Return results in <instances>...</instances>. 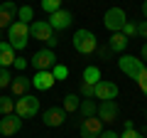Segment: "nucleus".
<instances>
[{"mask_svg": "<svg viewBox=\"0 0 147 138\" xmlns=\"http://www.w3.org/2000/svg\"><path fill=\"white\" fill-rule=\"evenodd\" d=\"M125 22H127V15H125L123 8H110V10H105V15H103V25L108 27L110 32H120Z\"/></svg>", "mask_w": 147, "mask_h": 138, "instance_id": "5", "label": "nucleus"}, {"mask_svg": "<svg viewBox=\"0 0 147 138\" xmlns=\"http://www.w3.org/2000/svg\"><path fill=\"white\" fill-rule=\"evenodd\" d=\"M71 42H74V49H76L79 54H93L96 47H98L96 35L91 30H84V27L74 32V40H71Z\"/></svg>", "mask_w": 147, "mask_h": 138, "instance_id": "3", "label": "nucleus"}, {"mask_svg": "<svg viewBox=\"0 0 147 138\" xmlns=\"http://www.w3.org/2000/svg\"><path fill=\"white\" fill-rule=\"evenodd\" d=\"M135 84L140 86V89H142V94L147 96V67L137 72V77H135Z\"/></svg>", "mask_w": 147, "mask_h": 138, "instance_id": "26", "label": "nucleus"}, {"mask_svg": "<svg viewBox=\"0 0 147 138\" xmlns=\"http://www.w3.org/2000/svg\"><path fill=\"white\" fill-rule=\"evenodd\" d=\"M127 42H130V40H127L123 32H113V37H110V42H108V49H110V52L123 54V52H125V47H127Z\"/></svg>", "mask_w": 147, "mask_h": 138, "instance_id": "18", "label": "nucleus"}, {"mask_svg": "<svg viewBox=\"0 0 147 138\" xmlns=\"http://www.w3.org/2000/svg\"><path fill=\"white\" fill-rule=\"evenodd\" d=\"M42 121H44V126H49V128H57V126H61V123L66 121V111H64L61 106H49L47 111H44Z\"/></svg>", "mask_w": 147, "mask_h": 138, "instance_id": "12", "label": "nucleus"}, {"mask_svg": "<svg viewBox=\"0 0 147 138\" xmlns=\"http://www.w3.org/2000/svg\"><path fill=\"white\" fill-rule=\"evenodd\" d=\"M0 42H3V30H0Z\"/></svg>", "mask_w": 147, "mask_h": 138, "instance_id": "37", "label": "nucleus"}, {"mask_svg": "<svg viewBox=\"0 0 147 138\" xmlns=\"http://www.w3.org/2000/svg\"><path fill=\"white\" fill-rule=\"evenodd\" d=\"M98 138H120V133H115V131H103Z\"/></svg>", "mask_w": 147, "mask_h": 138, "instance_id": "33", "label": "nucleus"}, {"mask_svg": "<svg viewBox=\"0 0 147 138\" xmlns=\"http://www.w3.org/2000/svg\"><path fill=\"white\" fill-rule=\"evenodd\" d=\"M7 42L12 44V49H15V52H25L27 42H30V25L15 20L10 27H7Z\"/></svg>", "mask_w": 147, "mask_h": 138, "instance_id": "2", "label": "nucleus"}, {"mask_svg": "<svg viewBox=\"0 0 147 138\" xmlns=\"http://www.w3.org/2000/svg\"><path fill=\"white\" fill-rule=\"evenodd\" d=\"M12 67H15V69H20V72H25V69L30 67V59H25V57H15Z\"/></svg>", "mask_w": 147, "mask_h": 138, "instance_id": "30", "label": "nucleus"}, {"mask_svg": "<svg viewBox=\"0 0 147 138\" xmlns=\"http://www.w3.org/2000/svg\"><path fill=\"white\" fill-rule=\"evenodd\" d=\"M30 86H32V79H27L25 74H20V77H12V81H10V91L20 99V96H25L27 91H30Z\"/></svg>", "mask_w": 147, "mask_h": 138, "instance_id": "16", "label": "nucleus"}, {"mask_svg": "<svg viewBox=\"0 0 147 138\" xmlns=\"http://www.w3.org/2000/svg\"><path fill=\"white\" fill-rule=\"evenodd\" d=\"M30 37L44 42L49 49H54L59 44V35L52 30V25H49L47 20H34V22H32V25H30Z\"/></svg>", "mask_w": 147, "mask_h": 138, "instance_id": "1", "label": "nucleus"}, {"mask_svg": "<svg viewBox=\"0 0 147 138\" xmlns=\"http://www.w3.org/2000/svg\"><path fill=\"white\" fill-rule=\"evenodd\" d=\"M10 81H12V74H10V69L0 67V89H7V86H10Z\"/></svg>", "mask_w": 147, "mask_h": 138, "instance_id": "27", "label": "nucleus"}, {"mask_svg": "<svg viewBox=\"0 0 147 138\" xmlns=\"http://www.w3.org/2000/svg\"><path fill=\"white\" fill-rule=\"evenodd\" d=\"M120 138H142V136L135 131V128H127V131H123V136H120Z\"/></svg>", "mask_w": 147, "mask_h": 138, "instance_id": "32", "label": "nucleus"}, {"mask_svg": "<svg viewBox=\"0 0 147 138\" xmlns=\"http://www.w3.org/2000/svg\"><path fill=\"white\" fill-rule=\"evenodd\" d=\"M79 131H81V138H98L103 133V121L98 116H91V118H81L79 123Z\"/></svg>", "mask_w": 147, "mask_h": 138, "instance_id": "8", "label": "nucleus"}, {"mask_svg": "<svg viewBox=\"0 0 147 138\" xmlns=\"http://www.w3.org/2000/svg\"><path fill=\"white\" fill-rule=\"evenodd\" d=\"M30 64L37 69V72H47V69H52L54 64H57V54H54V49L44 47V49H39V52L30 59Z\"/></svg>", "mask_w": 147, "mask_h": 138, "instance_id": "6", "label": "nucleus"}, {"mask_svg": "<svg viewBox=\"0 0 147 138\" xmlns=\"http://www.w3.org/2000/svg\"><path fill=\"white\" fill-rule=\"evenodd\" d=\"M15 20H17V5L12 0H5V3L0 5V30L10 27Z\"/></svg>", "mask_w": 147, "mask_h": 138, "instance_id": "13", "label": "nucleus"}, {"mask_svg": "<svg viewBox=\"0 0 147 138\" xmlns=\"http://www.w3.org/2000/svg\"><path fill=\"white\" fill-rule=\"evenodd\" d=\"M20 128H22V118L17 113H10V116L0 118V133L3 136H15V133H20Z\"/></svg>", "mask_w": 147, "mask_h": 138, "instance_id": "14", "label": "nucleus"}, {"mask_svg": "<svg viewBox=\"0 0 147 138\" xmlns=\"http://www.w3.org/2000/svg\"><path fill=\"white\" fill-rule=\"evenodd\" d=\"M49 25H52V30L54 32H59V30H66V27H71V22H74V15L69 10H57V12H52V15H49Z\"/></svg>", "mask_w": 147, "mask_h": 138, "instance_id": "10", "label": "nucleus"}, {"mask_svg": "<svg viewBox=\"0 0 147 138\" xmlns=\"http://www.w3.org/2000/svg\"><path fill=\"white\" fill-rule=\"evenodd\" d=\"M15 111V99L10 96H0V116H10Z\"/></svg>", "mask_w": 147, "mask_h": 138, "instance_id": "23", "label": "nucleus"}, {"mask_svg": "<svg viewBox=\"0 0 147 138\" xmlns=\"http://www.w3.org/2000/svg\"><path fill=\"white\" fill-rule=\"evenodd\" d=\"M32 17H34V10H32V5H20V8H17V20H20V22L30 25Z\"/></svg>", "mask_w": 147, "mask_h": 138, "instance_id": "22", "label": "nucleus"}, {"mask_svg": "<svg viewBox=\"0 0 147 138\" xmlns=\"http://www.w3.org/2000/svg\"><path fill=\"white\" fill-rule=\"evenodd\" d=\"M137 35H140L142 40H147V20H142L140 25H137Z\"/></svg>", "mask_w": 147, "mask_h": 138, "instance_id": "31", "label": "nucleus"}, {"mask_svg": "<svg viewBox=\"0 0 147 138\" xmlns=\"http://www.w3.org/2000/svg\"><path fill=\"white\" fill-rule=\"evenodd\" d=\"M81 96H84V99H93V84L81 81Z\"/></svg>", "mask_w": 147, "mask_h": 138, "instance_id": "29", "label": "nucleus"}, {"mask_svg": "<svg viewBox=\"0 0 147 138\" xmlns=\"http://www.w3.org/2000/svg\"><path fill=\"white\" fill-rule=\"evenodd\" d=\"M145 116H147V111H145Z\"/></svg>", "mask_w": 147, "mask_h": 138, "instance_id": "38", "label": "nucleus"}, {"mask_svg": "<svg viewBox=\"0 0 147 138\" xmlns=\"http://www.w3.org/2000/svg\"><path fill=\"white\" fill-rule=\"evenodd\" d=\"M98 54H100V59H108V57H110V49H108V47H105V49H100V52H98Z\"/></svg>", "mask_w": 147, "mask_h": 138, "instance_id": "34", "label": "nucleus"}, {"mask_svg": "<svg viewBox=\"0 0 147 138\" xmlns=\"http://www.w3.org/2000/svg\"><path fill=\"white\" fill-rule=\"evenodd\" d=\"M39 5H42V10L47 12V15H52V12L61 10V0H42Z\"/></svg>", "mask_w": 147, "mask_h": 138, "instance_id": "25", "label": "nucleus"}, {"mask_svg": "<svg viewBox=\"0 0 147 138\" xmlns=\"http://www.w3.org/2000/svg\"><path fill=\"white\" fill-rule=\"evenodd\" d=\"M120 32L125 35L127 40H130V37H135V35H137V25H135V22H130V20H127L125 25H123V30H120Z\"/></svg>", "mask_w": 147, "mask_h": 138, "instance_id": "28", "label": "nucleus"}, {"mask_svg": "<svg viewBox=\"0 0 147 138\" xmlns=\"http://www.w3.org/2000/svg\"><path fill=\"white\" fill-rule=\"evenodd\" d=\"M118 96V84H113V81H103L100 79L98 84L93 86V99H100V101H110Z\"/></svg>", "mask_w": 147, "mask_h": 138, "instance_id": "11", "label": "nucleus"}, {"mask_svg": "<svg viewBox=\"0 0 147 138\" xmlns=\"http://www.w3.org/2000/svg\"><path fill=\"white\" fill-rule=\"evenodd\" d=\"M118 67H120L123 74H127L130 79H135L137 72L145 69V62H142L140 57H132V54H120V57H118Z\"/></svg>", "mask_w": 147, "mask_h": 138, "instance_id": "7", "label": "nucleus"}, {"mask_svg": "<svg viewBox=\"0 0 147 138\" xmlns=\"http://www.w3.org/2000/svg\"><path fill=\"white\" fill-rule=\"evenodd\" d=\"M84 81H86V84H98V81H100V69L98 67H93V64H91V67H86L84 69Z\"/></svg>", "mask_w": 147, "mask_h": 138, "instance_id": "20", "label": "nucleus"}, {"mask_svg": "<svg viewBox=\"0 0 147 138\" xmlns=\"http://www.w3.org/2000/svg\"><path fill=\"white\" fill-rule=\"evenodd\" d=\"M79 104H81V99L76 94H66V96H64V111H66V113L79 111Z\"/></svg>", "mask_w": 147, "mask_h": 138, "instance_id": "21", "label": "nucleus"}, {"mask_svg": "<svg viewBox=\"0 0 147 138\" xmlns=\"http://www.w3.org/2000/svg\"><path fill=\"white\" fill-rule=\"evenodd\" d=\"M96 109H98V104H96L93 99H84L79 104V113H81V118H91V116H96Z\"/></svg>", "mask_w": 147, "mask_h": 138, "instance_id": "19", "label": "nucleus"}, {"mask_svg": "<svg viewBox=\"0 0 147 138\" xmlns=\"http://www.w3.org/2000/svg\"><path fill=\"white\" fill-rule=\"evenodd\" d=\"M118 113H120V109H118L115 99H110V101H100L98 109H96V116H98L100 121H105V123L118 121Z\"/></svg>", "mask_w": 147, "mask_h": 138, "instance_id": "9", "label": "nucleus"}, {"mask_svg": "<svg viewBox=\"0 0 147 138\" xmlns=\"http://www.w3.org/2000/svg\"><path fill=\"white\" fill-rule=\"evenodd\" d=\"M15 113H17L20 118H32V116H37V113H39V99L32 96V94L20 96V99L15 101Z\"/></svg>", "mask_w": 147, "mask_h": 138, "instance_id": "4", "label": "nucleus"}, {"mask_svg": "<svg viewBox=\"0 0 147 138\" xmlns=\"http://www.w3.org/2000/svg\"><path fill=\"white\" fill-rule=\"evenodd\" d=\"M142 15H145V20H147V0L142 3Z\"/></svg>", "mask_w": 147, "mask_h": 138, "instance_id": "36", "label": "nucleus"}, {"mask_svg": "<svg viewBox=\"0 0 147 138\" xmlns=\"http://www.w3.org/2000/svg\"><path fill=\"white\" fill-rule=\"evenodd\" d=\"M54 84H57V81H54L52 69H47V72H37V74L32 77V86H34V89H39V91H47V89H52Z\"/></svg>", "mask_w": 147, "mask_h": 138, "instance_id": "15", "label": "nucleus"}, {"mask_svg": "<svg viewBox=\"0 0 147 138\" xmlns=\"http://www.w3.org/2000/svg\"><path fill=\"white\" fill-rule=\"evenodd\" d=\"M52 74H54V81H64V79H66V77H69V67H64V64H54V67H52Z\"/></svg>", "mask_w": 147, "mask_h": 138, "instance_id": "24", "label": "nucleus"}, {"mask_svg": "<svg viewBox=\"0 0 147 138\" xmlns=\"http://www.w3.org/2000/svg\"><path fill=\"white\" fill-rule=\"evenodd\" d=\"M140 54H142V62H147V42L142 44V49H140Z\"/></svg>", "mask_w": 147, "mask_h": 138, "instance_id": "35", "label": "nucleus"}, {"mask_svg": "<svg viewBox=\"0 0 147 138\" xmlns=\"http://www.w3.org/2000/svg\"><path fill=\"white\" fill-rule=\"evenodd\" d=\"M15 49H12V44L10 42H5V40H3V42H0V67H12V62H15Z\"/></svg>", "mask_w": 147, "mask_h": 138, "instance_id": "17", "label": "nucleus"}]
</instances>
